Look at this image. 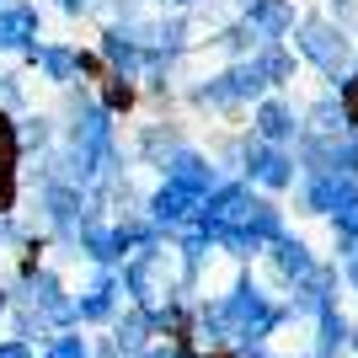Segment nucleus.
Returning <instances> with one entry per match:
<instances>
[]
</instances>
